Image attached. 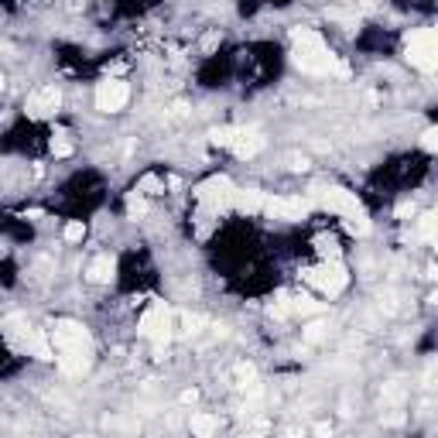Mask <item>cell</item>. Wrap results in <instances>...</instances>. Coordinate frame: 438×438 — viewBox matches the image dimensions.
Masks as SVG:
<instances>
[{
	"label": "cell",
	"instance_id": "obj_1",
	"mask_svg": "<svg viewBox=\"0 0 438 438\" xmlns=\"http://www.w3.org/2000/svg\"><path fill=\"white\" fill-rule=\"evenodd\" d=\"M295 66L308 76H350V69L329 52V45L315 31H295Z\"/></svg>",
	"mask_w": 438,
	"mask_h": 438
},
{
	"label": "cell",
	"instance_id": "obj_2",
	"mask_svg": "<svg viewBox=\"0 0 438 438\" xmlns=\"http://www.w3.org/2000/svg\"><path fill=\"white\" fill-rule=\"evenodd\" d=\"M308 202L322 206L326 212H339L356 237H366L370 233V219H366L359 199L352 192H346V188H339V185H319V188H312V199Z\"/></svg>",
	"mask_w": 438,
	"mask_h": 438
},
{
	"label": "cell",
	"instance_id": "obj_3",
	"mask_svg": "<svg viewBox=\"0 0 438 438\" xmlns=\"http://www.w3.org/2000/svg\"><path fill=\"white\" fill-rule=\"evenodd\" d=\"M0 332H3V339H7L17 352H31V356H38V359H52V356H55L52 346H48V336H45L41 329H34L24 315H7V319L0 322Z\"/></svg>",
	"mask_w": 438,
	"mask_h": 438
},
{
	"label": "cell",
	"instance_id": "obj_4",
	"mask_svg": "<svg viewBox=\"0 0 438 438\" xmlns=\"http://www.w3.org/2000/svg\"><path fill=\"white\" fill-rule=\"evenodd\" d=\"M408 62L415 66V69H421L425 76H432L438 69V34L435 28H418V31H411L408 34Z\"/></svg>",
	"mask_w": 438,
	"mask_h": 438
},
{
	"label": "cell",
	"instance_id": "obj_5",
	"mask_svg": "<svg viewBox=\"0 0 438 438\" xmlns=\"http://www.w3.org/2000/svg\"><path fill=\"white\" fill-rule=\"evenodd\" d=\"M305 281H308L312 288H319L322 295L336 298V295L350 284V274H346V267L339 261H326V263H319V267H312V270H305Z\"/></svg>",
	"mask_w": 438,
	"mask_h": 438
},
{
	"label": "cell",
	"instance_id": "obj_6",
	"mask_svg": "<svg viewBox=\"0 0 438 438\" xmlns=\"http://www.w3.org/2000/svg\"><path fill=\"white\" fill-rule=\"evenodd\" d=\"M175 326H172V312L165 308V305H151L144 315H141V336H148V339H155L158 343V350H165L168 343H172V332Z\"/></svg>",
	"mask_w": 438,
	"mask_h": 438
},
{
	"label": "cell",
	"instance_id": "obj_7",
	"mask_svg": "<svg viewBox=\"0 0 438 438\" xmlns=\"http://www.w3.org/2000/svg\"><path fill=\"white\" fill-rule=\"evenodd\" d=\"M233 192H237V185L230 181L226 175H216L209 178V181H202L199 188H195V199L206 206V209H212V212H223L230 202H233Z\"/></svg>",
	"mask_w": 438,
	"mask_h": 438
},
{
	"label": "cell",
	"instance_id": "obj_8",
	"mask_svg": "<svg viewBox=\"0 0 438 438\" xmlns=\"http://www.w3.org/2000/svg\"><path fill=\"white\" fill-rule=\"evenodd\" d=\"M52 343H55V350H92V339H89V332L79 326V322H72V319H59L55 326H52Z\"/></svg>",
	"mask_w": 438,
	"mask_h": 438
},
{
	"label": "cell",
	"instance_id": "obj_9",
	"mask_svg": "<svg viewBox=\"0 0 438 438\" xmlns=\"http://www.w3.org/2000/svg\"><path fill=\"white\" fill-rule=\"evenodd\" d=\"M308 209H312V202H308V199H301V195L263 199V212H267V216H274V219H291V223H298V219H305V216H308Z\"/></svg>",
	"mask_w": 438,
	"mask_h": 438
},
{
	"label": "cell",
	"instance_id": "obj_10",
	"mask_svg": "<svg viewBox=\"0 0 438 438\" xmlns=\"http://www.w3.org/2000/svg\"><path fill=\"white\" fill-rule=\"evenodd\" d=\"M127 99H130V86H127L123 79H103V83L96 86V110H103V113L123 110Z\"/></svg>",
	"mask_w": 438,
	"mask_h": 438
},
{
	"label": "cell",
	"instance_id": "obj_11",
	"mask_svg": "<svg viewBox=\"0 0 438 438\" xmlns=\"http://www.w3.org/2000/svg\"><path fill=\"white\" fill-rule=\"evenodd\" d=\"M59 103H62V92L59 86H41L34 89L31 96H28V117H34V120H41V117H52L55 110H59Z\"/></svg>",
	"mask_w": 438,
	"mask_h": 438
},
{
	"label": "cell",
	"instance_id": "obj_12",
	"mask_svg": "<svg viewBox=\"0 0 438 438\" xmlns=\"http://www.w3.org/2000/svg\"><path fill=\"white\" fill-rule=\"evenodd\" d=\"M92 366V350H62L59 352V370L66 377H83Z\"/></svg>",
	"mask_w": 438,
	"mask_h": 438
},
{
	"label": "cell",
	"instance_id": "obj_13",
	"mask_svg": "<svg viewBox=\"0 0 438 438\" xmlns=\"http://www.w3.org/2000/svg\"><path fill=\"white\" fill-rule=\"evenodd\" d=\"M233 155L237 158H254L263 151V137L257 130H233V141H230Z\"/></svg>",
	"mask_w": 438,
	"mask_h": 438
},
{
	"label": "cell",
	"instance_id": "obj_14",
	"mask_svg": "<svg viewBox=\"0 0 438 438\" xmlns=\"http://www.w3.org/2000/svg\"><path fill=\"white\" fill-rule=\"evenodd\" d=\"M113 274H117V261H113V257H106V254H103V257H96V261L86 267V277L92 281V284H110V281H113Z\"/></svg>",
	"mask_w": 438,
	"mask_h": 438
},
{
	"label": "cell",
	"instance_id": "obj_15",
	"mask_svg": "<svg viewBox=\"0 0 438 438\" xmlns=\"http://www.w3.org/2000/svg\"><path fill=\"white\" fill-rule=\"evenodd\" d=\"M230 206H237L240 212H261L263 209V192H257V188H237Z\"/></svg>",
	"mask_w": 438,
	"mask_h": 438
},
{
	"label": "cell",
	"instance_id": "obj_16",
	"mask_svg": "<svg viewBox=\"0 0 438 438\" xmlns=\"http://www.w3.org/2000/svg\"><path fill=\"white\" fill-rule=\"evenodd\" d=\"M418 240H421V243H435L438 240V216L435 212H425V216L418 219Z\"/></svg>",
	"mask_w": 438,
	"mask_h": 438
},
{
	"label": "cell",
	"instance_id": "obj_17",
	"mask_svg": "<svg viewBox=\"0 0 438 438\" xmlns=\"http://www.w3.org/2000/svg\"><path fill=\"white\" fill-rule=\"evenodd\" d=\"M188 428L195 432L199 438H209L216 428H219V421L212 418V415H192V421H188Z\"/></svg>",
	"mask_w": 438,
	"mask_h": 438
},
{
	"label": "cell",
	"instance_id": "obj_18",
	"mask_svg": "<svg viewBox=\"0 0 438 438\" xmlns=\"http://www.w3.org/2000/svg\"><path fill=\"white\" fill-rule=\"evenodd\" d=\"M202 326H206L202 315H192V312H181V315H178V332H181V336H199Z\"/></svg>",
	"mask_w": 438,
	"mask_h": 438
},
{
	"label": "cell",
	"instance_id": "obj_19",
	"mask_svg": "<svg viewBox=\"0 0 438 438\" xmlns=\"http://www.w3.org/2000/svg\"><path fill=\"white\" fill-rule=\"evenodd\" d=\"M52 155H55V158H69V155H72V141H69L66 130H59V134L52 137Z\"/></svg>",
	"mask_w": 438,
	"mask_h": 438
},
{
	"label": "cell",
	"instance_id": "obj_20",
	"mask_svg": "<svg viewBox=\"0 0 438 438\" xmlns=\"http://www.w3.org/2000/svg\"><path fill=\"white\" fill-rule=\"evenodd\" d=\"M315 243H319V254H322L326 261H339V247H336V237H319Z\"/></svg>",
	"mask_w": 438,
	"mask_h": 438
},
{
	"label": "cell",
	"instance_id": "obj_21",
	"mask_svg": "<svg viewBox=\"0 0 438 438\" xmlns=\"http://www.w3.org/2000/svg\"><path fill=\"white\" fill-rule=\"evenodd\" d=\"M134 192H141V195H158V192H161V178H158V175H144V178H141V185H137Z\"/></svg>",
	"mask_w": 438,
	"mask_h": 438
},
{
	"label": "cell",
	"instance_id": "obj_22",
	"mask_svg": "<svg viewBox=\"0 0 438 438\" xmlns=\"http://www.w3.org/2000/svg\"><path fill=\"white\" fill-rule=\"evenodd\" d=\"M127 212H130V219H137V216H144V212H148V202H144V195H141V192H134V195L127 199Z\"/></svg>",
	"mask_w": 438,
	"mask_h": 438
},
{
	"label": "cell",
	"instance_id": "obj_23",
	"mask_svg": "<svg viewBox=\"0 0 438 438\" xmlns=\"http://www.w3.org/2000/svg\"><path fill=\"white\" fill-rule=\"evenodd\" d=\"M322 305L319 301H312V298H291V312H298V315H312V312H319Z\"/></svg>",
	"mask_w": 438,
	"mask_h": 438
},
{
	"label": "cell",
	"instance_id": "obj_24",
	"mask_svg": "<svg viewBox=\"0 0 438 438\" xmlns=\"http://www.w3.org/2000/svg\"><path fill=\"white\" fill-rule=\"evenodd\" d=\"M209 141L219 144V148H230V141H233V127H216V130H209Z\"/></svg>",
	"mask_w": 438,
	"mask_h": 438
},
{
	"label": "cell",
	"instance_id": "obj_25",
	"mask_svg": "<svg viewBox=\"0 0 438 438\" xmlns=\"http://www.w3.org/2000/svg\"><path fill=\"white\" fill-rule=\"evenodd\" d=\"M83 237H86V223H79V219H72V223L66 226V240H69V243H79Z\"/></svg>",
	"mask_w": 438,
	"mask_h": 438
},
{
	"label": "cell",
	"instance_id": "obj_26",
	"mask_svg": "<svg viewBox=\"0 0 438 438\" xmlns=\"http://www.w3.org/2000/svg\"><path fill=\"white\" fill-rule=\"evenodd\" d=\"M326 336V322H308L305 326V343H319Z\"/></svg>",
	"mask_w": 438,
	"mask_h": 438
},
{
	"label": "cell",
	"instance_id": "obj_27",
	"mask_svg": "<svg viewBox=\"0 0 438 438\" xmlns=\"http://www.w3.org/2000/svg\"><path fill=\"white\" fill-rule=\"evenodd\" d=\"M401 397H404V384L401 380H390L384 387V401H401Z\"/></svg>",
	"mask_w": 438,
	"mask_h": 438
},
{
	"label": "cell",
	"instance_id": "obj_28",
	"mask_svg": "<svg viewBox=\"0 0 438 438\" xmlns=\"http://www.w3.org/2000/svg\"><path fill=\"white\" fill-rule=\"evenodd\" d=\"M421 148H425V151H435L438 148V130L435 127H425V134H421Z\"/></svg>",
	"mask_w": 438,
	"mask_h": 438
},
{
	"label": "cell",
	"instance_id": "obj_29",
	"mask_svg": "<svg viewBox=\"0 0 438 438\" xmlns=\"http://www.w3.org/2000/svg\"><path fill=\"white\" fill-rule=\"evenodd\" d=\"M270 315H277V319L291 315V298H281V301H274V305H270Z\"/></svg>",
	"mask_w": 438,
	"mask_h": 438
},
{
	"label": "cell",
	"instance_id": "obj_30",
	"mask_svg": "<svg viewBox=\"0 0 438 438\" xmlns=\"http://www.w3.org/2000/svg\"><path fill=\"white\" fill-rule=\"evenodd\" d=\"M237 377L243 380V387H247V380L254 384V377H257V370H254V363H240V366H237Z\"/></svg>",
	"mask_w": 438,
	"mask_h": 438
},
{
	"label": "cell",
	"instance_id": "obj_31",
	"mask_svg": "<svg viewBox=\"0 0 438 438\" xmlns=\"http://www.w3.org/2000/svg\"><path fill=\"white\" fill-rule=\"evenodd\" d=\"M199 401V390H181V404H195Z\"/></svg>",
	"mask_w": 438,
	"mask_h": 438
},
{
	"label": "cell",
	"instance_id": "obj_32",
	"mask_svg": "<svg viewBox=\"0 0 438 438\" xmlns=\"http://www.w3.org/2000/svg\"><path fill=\"white\" fill-rule=\"evenodd\" d=\"M216 41H219V31H212V34H209V38H206V41H202V48H206V52H209V48H216Z\"/></svg>",
	"mask_w": 438,
	"mask_h": 438
},
{
	"label": "cell",
	"instance_id": "obj_33",
	"mask_svg": "<svg viewBox=\"0 0 438 438\" xmlns=\"http://www.w3.org/2000/svg\"><path fill=\"white\" fill-rule=\"evenodd\" d=\"M411 212H415V202H401L397 206V216H411Z\"/></svg>",
	"mask_w": 438,
	"mask_h": 438
},
{
	"label": "cell",
	"instance_id": "obj_34",
	"mask_svg": "<svg viewBox=\"0 0 438 438\" xmlns=\"http://www.w3.org/2000/svg\"><path fill=\"white\" fill-rule=\"evenodd\" d=\"M291 168H295V172H305L308 161H305V158H291Z\"/></svg>",
	"mask_w": 438,
	"mask_h": 438
},
{
	"label": "cell",
	"instance_id": "obj_35",
	"mask_svg": "<svg viewBox=\"0 0 438 438\" xmlns=\"http://www.w3.org/2000/svg\"><path fill=\"white\" fill-rule=\"evenodd\" d=\"M34 3H48V0H34Z\"/></svg>",
	"mask_w": 438,
	"mask_h": 438
},
{
	"label": "cell",
	"instance_id": "obj_36",
	"mask_svg": "<svg viewBox=\"0 0 438 438\" xmlns=\"http://www.w3.org/2000/svg\"><path fill=\"white\" fill-rule=\"evenodd\" d=\"M0 89H3V76H0Z\"/></svg>",
	"mask_w": 438,
	"mask_h": 438
}]
</instances>
